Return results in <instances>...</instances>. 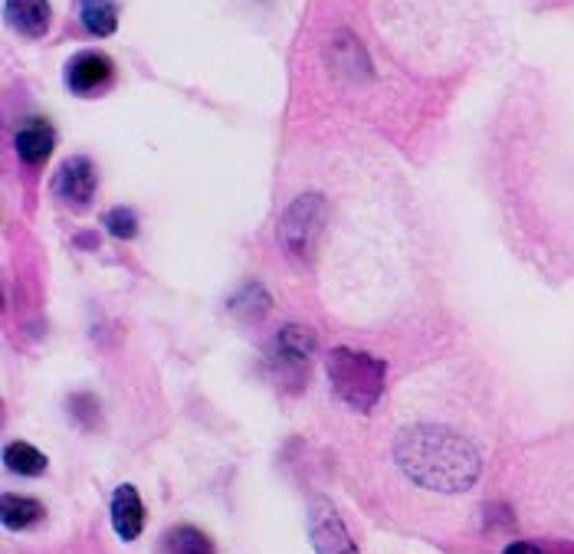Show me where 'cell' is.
I'll return each mask as SVG.
<instances>
[{
    "instance_id": "cell-1",
    "label": "cell",
    "mask_w": 574,
    "mask_h": 554,
    "mask_svg": "<svg viewBox=\"0 0 574 554\" xmlns=\"http://www.w3.org/2000/svg\"><path fill=\"white\" fill-rule=\"evenodd\" d=\"M394 459L401 472L431 492H466L482 472L476 446L463 434L437 424H417L397 434Z\"/></svg>"
},
{
    "instance_id": "cell-2",
    "label": "cell",
    "mask_w": 574,
    "mask_h": 554,
    "mask_svg": "<svg viewBox=\"0 0 574 554\" xmlns=\"http://www.w3.org/2000/svg\"><path fill=\"white\" fill-rule=\"evenodd\" d=\"M326 371H329L332 394L342 404H348L351 411L368 414L378 404L381 391H384L387 364L381 358H371V354H361V351H351V348H336L326 358Z\"/></svg>"
},
{
    "instance_id": "cell-7",
    "label": "cell",
    "mask_w": 574,
    "mask_h": 554,
    "mask_svg": "<svg viewBox=\"0 0 574 554\" xmlns=\"http://www.w3.org/2000/svg\"><path fill=\"white\" fill-rule=\"evenodd\" d=\"M13 145H17L20 161L36 168V164H43V161L53 155V148H56V131H53V125H50L46 118H26V121L17 128Z\"/></svg>"
},
{
    "instance_id": "cell-5",
    "label": "cell",
    "mask_w": 574,
    "mask_h": 554,
    "mask_svg": "<svg viewBox=\"0 0 574 554\" xmlns=\"http://www.w3.org/2000/svg\"><path fill=\"white\" fill-rule=\"evenodd\" d=\"M113 60L99 50H83L66 63V89L76 96H96L113 83Z\"/></svg>"
},
{
    "instance_id": "cell-13",
    "label": "cell",
    "mask_w": 574,
    "mask_h": 554,
    "mask_svg": "<svg viewBox=\"0 0 574 554\" xmlns=\"http://www.w3.org/2000/svg\"><path fill=\"white\" fill-rule=\"evenodd\" d=\"M79 23L93 36H113L115 26H118L115 0H79Z\"/></svg>"
},
{
    "instance_id": "cell-10",
    "label": "cell",
    "mask_w": 574,
    "mask_h": 554,
    "mask_svg": "<svg viewBox=\"0 0 574 554\" xmlns=\"http://www.w3.org/2000/svg\"><path fill=\"white\" fill-rule=\"evenodd\" d=\"M113 529L121 542H135L145 529V505L135 486H118L113 496Z\"/></svg>"
},
{
    "instance_id": "cell-6",
    "label": "cell",
    "mask_w": 574,
    "mask_h": 554,
    "mask_svg": "<svg viewBox=\"0 0 574 554\" xmlns=\"http://www.w3.org/2000/svg\"><path fill=\"white\" fill-rule=\"evenodd\" d=\"M309 532H312V545L319 554H358V545L351 542L344 522L329 502H316Z\"/></svg>"
},
{
    "instance_id": "cell-16",
    "label": "cell",
    "mask_w": 574,
    "mask_h": 554,
    "mask_svg": "<svg viewBox=\"0 0 574 554\" xmlns=\"http://www.w3.org/2000/svg\"><path fill=\"white\" fill-rule=\"evenodd\" d=\"M502 554H545V552H542L535 542H512V545H509V548H506Z\"/></svg>"
},
{
    "instance_id": "cell-4",
    "label": "cell",
    "mask_w": 574,
    "mask_h": 554,
    "mask_svg": "<svg viewBox=\"0 0 574 554\" xmlns=\"http://www.w3.org/2000/svg\"><path fill=\"white\" fill-rule=\"evenodd\" d=\"M96 184H99L96 164L86 155H73L60 164L53 178V194L73 211H86L89 201L96 198Z\"/></svg>"
},
{
    "instance_id": "cell-9",
    "label": "cell",
    "mask_w": 574,
    "mask_h": 554,
    "mask_svg": "<svg viewBox=\"0 0 574 554\" xmlns=\"http://www.w3.org/2000/svg\"><path fill=\"white\" fill-rule=\"evenodd\" d=\"M3 13H7V23L26 40L46 36L53 20L50 0H3Z\"/></svg>"
},
{
    "instance_id": "cell-8",
    "label": "cell",
    "mask_w": 574,
    "mask_h": 554,
    "mask_svg": "<svg viewBox=\"0 0 574 554\" xmlns=\"http://www.w3.org/2000/svg\"><path fill=\"white\" fill-rule=\"evenodd\" d=\"M312 351H316V334L309 332V329H302V326H286L283 332L273 338L269 358H273V364H279V367H296V371H302V367L309 364Z\"/></svg>"
},
{
    "instance_id": "cell-11",
    "label": "cell",
    "mask_w": 574,
    "mask_h": 554,
    "mask_svg": "<svg viewBox=\"0 0 574 554\" xmlns=\"http://www.w3.org/2000/svg\"><path fill=\"white\" fill-rule=\"evenodd\" d=\"M43 505L30 496H3L0 499V519L10 532H23V529H33L40 519H43Z\"/></svg>"
},
{
    "instance_id": "cell-14",
    "label": "cell",
    "mask_w": 574,
    "mask_h": 554,
    "mask_svg": "<svg viewBox=\"0 0 574 554\" xmlns=\"http://www.w3.org/2000/svg\"><path fill=\"white\" fill-rule=\"evenodd\" d=\"M3 462L17 476H43L46 472V456L30 444H10L3 449Z\"/></svg>"
},
{
    "instance_id": "cell-3",
    "label": "cell",
    "mask_w": 574,
    "mask_h": 554,
    "mask_svg": "<svg viewBox=\"0 0 574 554\" xmlns=\"http://www.w3.org/2000/svg\"><path fill=\"white\" fill-rule=\"evenodd\" d=\"M326 221V201L322 198H299L286 217L279 221V239L296 253V256H309L312 243H316V233L322 230Z\"/></svg>"
},
{
    "instance_id": "cell-15",
    "label": "cell",
    "mask_w": 574,
    "mask_h": 554,
    "mask_svg": "<svg viewBox=\"0 0 574 554\" xmlns=\"http://www.w3.org/2000/svg\"><path fill=\"white\" fill-rule=\"evenodd\" d=\"M106 230L113 233L115 239H135L138 236V217L131 207H115L106 214Z\"/></svg>"
},
{
    "instance_id": "cell-12",
    "label": "cell",
    "mask_w": 574,
    "mask_h": 554,
    "mask_svg": "<svg viewBox=\"0 0 574 554\" xmlns=\"http://www.w3.org/2000/svg\"><path fill=\"white\" fill-rule=\"evenodd\" d=\"M158 554H217L214 552V542L194 529V525H178L171 532H164L161 545H158Z\"/></svg>"
}]
</instances>
